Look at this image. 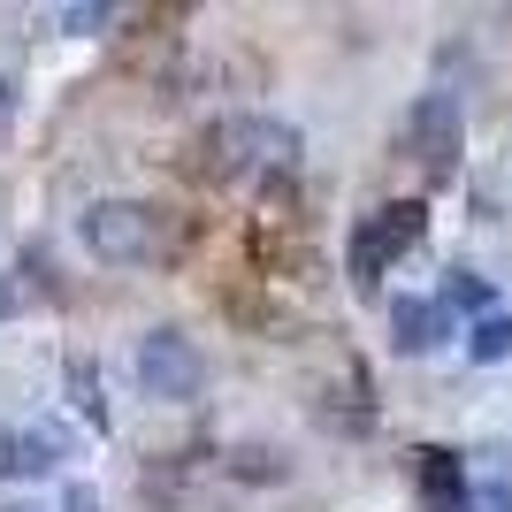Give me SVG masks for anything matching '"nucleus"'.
<instances>
[{"mask_svg": "<svg viewBox=\"0 0 512 512\" xmlns=\"http://www.w3.org/2000/svg\"><path fill=\"white\" fill-rule=\"evenodd\" d=\"M69 406L85 413V421H92V428H107V390H100V375H92V367H85V360L69 367Z\"/></svg>", "mask_w": 512, "mask_h": 512, "instance_id": "9b49d317", "label": "nucleus"}, {"mask_svg": "<svg viewBox=\"0 0 512 512\" xmlns=\"http://www.w3.org/2000/svg\"><path fill=\"white\" fill-rule=\"evenodd\" d=\"M77 245L92 260H107V268H138V260L161 253V214L146 199H92L77 214Z\"/></svg>", "mask_w": 512, "mask_h": 512, "instance_id": "f03ea898", "label": "nucleus"}, {"mask_svg": "<svg viewBox=\"0 0 512 512\" xmlns=\"http://www.w3.org/2000/svg\"><path fill=\"white\" fill-rule=\"evenodd\" d=\"M16 123V85H8V69H0V130Z\"/></svg>", "mask_w": 512, "mask_h": 512, "instance_id": "2eb2a0df", "label": "nucleus"}, {"mask_svg": "<svg viewBox=\"0 0 512 512\" xmlns=\"http://www.w3.org/2000/svg\"><path fill=\"white\" fill-rule=\"evenodd\" d=\"M444 306H467V314L482 321V314H497V291H490L482 276H474V268H451V283H444Z\"/></svg>", "mask_w": 512, "mask_h": 512, "instance_id": "9d476101", "label": "nucleus"}, {"mask_svg": "<svg viewBox=\"0 0 512 512\" xmlns=\"http://www.w3.org/2000/svg\"><path fill=\"white\" fill-rule=\"evenodd\" d=\"M62 512H100V490H85V482H77V490L62 497Z\"/></svg>", "mask_w": 512, "mask_h": 512, "instance_id": "4468645a", "label": "nucleus"}, {"mask_svg": "<svg viewBox=\"0 0 512 512\" xmlns=\"http://www.w3.org/2000/svg\"><path fill=\"white\" fill-rule=\"evenodd\" d=\"M107 23H115V8H92V0H77V8H62V31H77V39H92V31H107Z\"/></svg>", "mask_w": 512, "mask_h": 512, "instance_id": "f8f14e48", "label": "nucleus"}, {"mask_svg": "<svg viewBox=\"0 0 512 512\" xmlns=\"http://www.w3.org/2000/svg\"><path fill=\"white\" fill-rule=\"evenodd\" d=\"M299 123L283 115H222L207 130V153H214V176H253V169H291L299 161Z\"/></svg>", "mask_w": 512, "mask_h": 512, "instance_id": "f257e3e1", "label": "nucleus"}, {"mask_svg": "<svg viewBox=\"0 0 512 512\" xmlns=\"http://www.w3.org/2000/svg\"><path fill=\"white\" fill-rule=\"evenodd\" d=\"M406 146H413V161L428 169V184H444V176L459 169V100H451V92H421V100H413Z\"/></svg>", "mask_w": 512, "mask_h": 512, "instance_id": "39448f33", "label": "nucleus"}, {"mask_svg": "<svg viewBox=\"0 0 512 512\" xmlns=\"http://www.w3.org/2000/svg\"><path fill=\"white\" fill-rule=\"evenodd\" d=\"M444 337H451V306L444 299H398L390 306V344H398V352L421 360V352H436Z\"/></svg>", "mask_w": 512, "mask_h": 512, "instance_id": "6e6552de", "label": "nucleus"}, {"mask_svg": "<svg viewBox=\"0 0 512 512\" xmlns=\"http://www.w3.org/2000/svg\"><path fill=\"white\" fill-rule=\"evenodd\" d=\"M0 512H62V505H39V497H16V505H0Z\"/></svg>", "mask_w": 512, "mask_h": 512, "instance_id": "dca6fc26", "label": "nucleus"}, {"mask_svg": "<svg viewBox=\"0 0 512 512\" xmlns=\"http://www.w3.org/2000/svg\"><path fill=\"white\" fill-rule=\"evenodd\" d=\"M421 237H428V207H421V199H390V207H375L360 230H352V283L375 291V283L390 276V260H406Z\"/></svg>", "mask_w": 512, "mask_h": 512, "instance_id": "7ed1b4c3", "label": "nucleus"}, {"mask_svg": "<svg viewBox=\"0 0 512 512\" xmlns=\"http://www.w3.org/2000/svg\"><path fill=\"white\" fill-rule=\"evenodd\" d=\"M138 383H146L161 406H199V398H207V352H199L184 329H146V337H138Z\"/></svg>", "mask_w": 512, "mask_h": 512, "instance_id": "20e7f679", "label": "nucleus"}, {"mask_svg": "<svg viewBox=\"0 0 512 512\" xmlns=\"http://www.w3.org/2000/svg\"><path fill=\"white\" fill-rule=\"evenodd\" d=\"M69 459L62 428H0V482H46Z\"/></svg>", "mask_w": 512, "mask_h": 512, "instance_id": "423d86ee", "label": "nucleus"}, {"mask_svg": "<svg viewBox=\"0 0 512 512\" xmlns=\"http://www.w3.org/2000/svg\"><path fill=\"white\" fill-rule=\"evenodd\" d=\"M16 314H23V283L0 268V321H16Z\"/></svg>", "mask_w": 512, "mask_h": 512, "instance_id": "ddd939ff", "label": "nucleus"}, {"mask_svg": "<svg viewBox=\"0 0 512 512\" xmlns=\"http://www.w3.org/2000/svg\"><path fill=\"white\" fill-rule=\"evenodd\" d=\"M413 490L428 512H467V459L459 451H413Z\"/></svg>", "mask_w": 512, "mask_h": 512, "instance_id": "0eeeda50", "label": "nucleus"}, {"mask_svg": "<svg viewBox=\"0 0 512 512\" xmlns=\"http://www.w3.org/2000/svg\"><path fill=\"white\" fill-rule=\"evenodd\" d=\"M467 360L474 367H505L512 360V314H482L467 329Z\"/></svg>", "mask_w": 512, "mask_h": 512, "instance_id": "1a4fd4ad", "label": "nucleus"}]
</instances>
